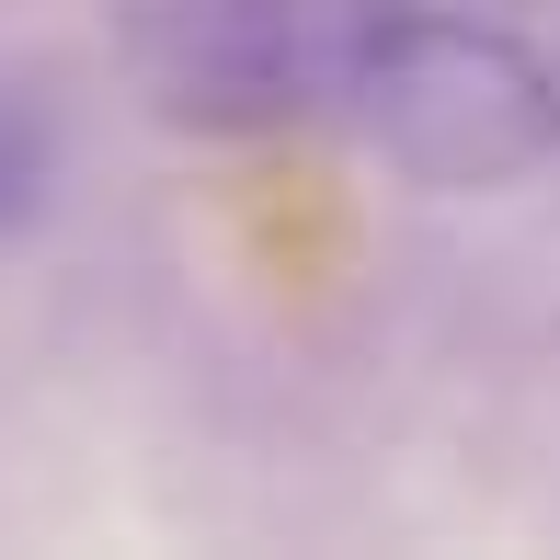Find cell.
Segmentation results:
<instances>
[{
    "instance_id": "6da1fadb",
    "label": "cell",
    "mask_w": 560,
    "mask_h": 560,
    "mask_svg": "<svg viewBox=\"0 0 560 560\" xmlns=\"http://www.w3.org/2000/svg\"><path fill=\"white\" fill-rule=\"evenodd\" d=\"M343 126L412 184L492 195V184H526L538 161H560V69L503 12L400 0V23L377 35Z\"/></svg>"
},
{
    "instance_id": "7a4b0ae2",
    "label": "cell",
    "mask_w": 560,
    "mask_h": 560,
    "mask_svg": "<svg viewBox=\"0 0 560 560\" xmlns=\"http://www.w3.org/2000/svg\"><path fill=\"white\" fill-rule=\"evenodd\" d=\"M400 0H149L138 69L184 126H310L343 115Z\"/></svg>"
},
{
    "instance_id": "3957f363",
    "label": "cell",
    "mask_w": 560,
    "mask_h": 560,
    "mask_svg": "<svg viewBox=\"0 0 560 560\" xmlns=\"http://www.w3.org/2000/svg\"><path fill=\"white\" fill-rule=\"evenodd\" d=\"M58 172H69V126L35 81H0V241L35 229L58 207Z\"/></svg>"
}]
</instances>
